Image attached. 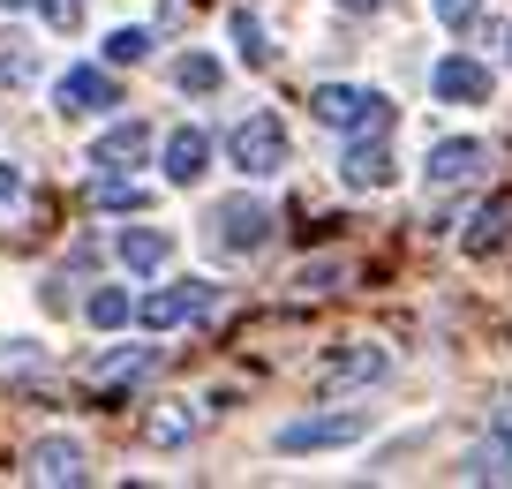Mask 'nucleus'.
<instances>
[{
  "label": "nucleus",
  "mask_w": 512,
  "mask_h": 489,
  "mask_svg": "<svg viewBox=\"0 0 512 489\" xmlns=\"http://www.w3.org/2000/svg\"><path fill=\"white\" fill-rule=\"evenodd\" d=\"M309 113H317L324 128H354V136H384V128H392V98L354 91V83H317V91H309Z\"/></svg>",
  "instance_id": "1"
},
{
  "label": "nucleus",
  "mask_w": 512,
  "mask_h": 489,
  "mask_svg": "<svg viewBox=\"0 0 512 489\" xmlns=\"http://www.w3.org/2000/svg\"><path fill=\"white\" fill-rule=\"evenodd\" d=\"M211 249L219 256H256L264 241L279 234V219H272V204H256V196H226V204H211Z\"/></svg>",
  "instance_id": "2"
},
{
  "label": "nucleus",
  "mask_w": 512,
  "mask_h": 489,
  "mask_svg": "<svg viewBox=\"0 0 512 489\" xmlns=\"http://www.w3.org/2000/svg\"><path fill=\"white\" fill-rule=\"evenodd\" d=\"M226 151H234L241 174H279L287 166V128H279V113H241L234 128H226Z\"/></svg>",
  "instance_id": "3"
},
{
  "label": "nucleus",
  "mask_w": 512,
  "mask_h": 489,
  "mask_svg": "<svg viewBox=\"0 0 512 489\" xmlns=\"http://www.w3.org/2000/svg\"><path fill=\"white\" fill-rule=\"evenodd\" d=\"M362 429H369L362 407H347V414H309V422H287V429H279V452H339V444H354Z\"/></svg>",
  "instance_id": "4"
},
{
  "label": "nucleus",
  "mask_w": 512,
  "mask_h": 489,
  "mask_svg": "<svg viewBox=\"0 0 512 489\" xmlns=\"http://www.w3.org/2000/svg\"><path fill=\"white\" fill-rule=\"evenodd\" d=\"M211 309V286L189 279V286H166V294H144L136 301V324H151V332H174V324H189V316Z\"/></svg>",
  "instance_id": "5"
},
{
  "label": "nucleus",
  "mask_w": 512,
  "mask_h": 489,
  "mask_svg": "<svg viewBox=\"0 0 512 489\" xmlns=\"http://www.w3.org/2000/svg\"><path fill=\"white\" fill-rule=\"evenodd\" d=\"M430 91L445 98V106H482V98H490V68L467 61V53H445V61L430 68Z\"/></svg>",
  "instance_id": "6"
},
{
  "label": "nucleus",
  "mask_w": 512,
  "mask_h": 489,
  "mask_svg": "<svg viewBox=\"0 0 512 489\" xmlns=\"http://www.w3.org/2000/svg\"><path fill=\"white\" fill-rule=\"evenodd\" d=\"M384 369H392V354H384V347H369V339H347L339 354H324L317 377L332 384V392H347V384H377Z\"/></svg>",
  "instance_id": "7"
},
{
  "label": "nucleus",
  "mask_w": 512,
  "mask_h": 489,
  "mask_svg": "<svg viewBox=\"0 0 512 489\" xmlns=\"http://www.w3.org/2000/svg\"><path fill=\"white\" fill-rule=\"evenodd\" d=\"M53 98H61V113H106V106H121V83L106 68H68L53 83Z\"/></svg>",
  "instance_id": "8"
},
{
  "label": "nucleus",
  "mask_w": 512,
  "mask_h": 489,
  "mask_svg": "<svg viewBox=\"0 0 512 489\" xmlns=\"http://www.w3.org/2000/svg\"><path fill=\"white\" fill-rule=\"evenodd\" d=\"M482 166H490V151H482L475 136H445V143L430 151V181H437V189H452V181H475Z\"/></svg>",
  "instance_id": "9"
},
{
  "label": "nucleus",
  "mask_w": 512,
  "mask_h": 489,
  "mask_svg": "<svg viewBox=\"0 0 512 489\" xmlns=\"http://www.w3.org/2000/svg\"><path fill=\"white\" fill-rule=\"evenodd\" d=\"M23 474H31V482H83V444L76 437H38Z\"/></svg>",
  "instance_id": "10"
},
{
  "label": "nucleus",
  "mask_w": 512,
  "mask_h": 489,
  "mask_svg": "<svg viewBox=\"0 0 512 489\" xmlns=\"http://www.w3.org/2000/svg\"><path fill=\"white\" fill-rule=\"evenodd\" d=\"M497 241H512V189H497L490 204L475 211V219H467V234H460V249L467 256H490Z\"/></svg>",
  "instance_id": "11"
},
{
  "label": "nucleus",
  "mask_w": 512,
  "mask_h": 489,
  "mask_svg": "<svg viewBox=\"0 0 512 489\" xmlns=\"http://www.w3.org/2000/svg\"><path fill=\"white\" fill-rule=\"evenodd\" d=\"M204 166H211V136L204 128H174L166 136V181L189 189V181H204Z\"/></svg>",
  "instance_id": "12"
},
{
  "label": "nucleus",
  "mask_w": 512,
  "mask_h": 489,
  "mask_svg": "<svg viewBox=\"0 0 512 489\" xmlns=\"http://www.w3.org/2000/svg\"><path fill=\"white\" fill-rule=\"evenodd\" d=\"M113 256H121L128 271H159L166 256H174V234H166V226H121V241H113Z\"/></svg>",
  "instance_id": "13"
},
{
  "label": "nucleus",
  "mask_w": 512,
  "mask_h": 489,
  "mask_svg": "<svg viewBox=\"0 0 512 489\" xmlns=\"http://www.w3.org/2000/svg\"><path fill=\"white\" fill-rule=\"evenodd\" d=\"M339 174H347V189H384V181H392V151H384V136H362L347 158H339Z\"/></svg>",
  "instance_id": "14"
},
{
  "label": "nucleus",
  "mask_w": 512,
  "mask_h": 489,
  "mask_svg": "<svg viewBox=\"0 0 512 489\" xmlns=\"http://www.w3.org/2000/svg\"><path fill=\"white\" fill-rule=\"evenodd\" d=\"M144 151H151V128L144 121H121V128H106V136L91 143L98 166H144Z\"/></svg>",
  "instance_id": "15"
},
{
  "label": "nucleus",
  "mask_w": 512,
  "mask_h": 489,
  "mask_svg": "<svg viewBox=\"0 0 512 489\" xmlns=\"http://www.w3.org/2000/svg\"><path fill=\"white\" fill-rule=\"evenodd\" d=\"M151 369H159V354H151V347H121V354L98 362V384H144Z\"/></svg>",
  "instance_id": "16"
},
{
  "label": "nucleus",
  "mask_w": 512,
  "mask_h": 489,
  "mask_svg": "<svg viewBox=\"0 0 512 489\" xmlns=\"http://www.w3.org/2000/svg\"><path fill=\"white\" fill-rule=\"evenodd\" d=\"M189 437H196V414H189V407L144 414V444H159V452H166V444H189Z\"/></svg>",
  "instance_id": "17"
},
{
  "label": "nucleus",
  "mask_w": 512,
  "mask_h": 489,
  "mask_svg": "<svg viewBox=\"0 0 512 489\" xmlns=\"http://www.w3.org/2000/svg\"><path fill=\"white\" fill-rule=\"evenodd\" d=\"M83 316H91L98 332H113V324H128V316H136V301H128L121 286H98V294L83 301Z\"/></svg>",
  "instance_id": "18"
},
{
  "label": "nucleus",
  "mask_w": 512,
  "mask_h": 489,
  "mask_svg": "<svg viewBox=\"0 0 512 489\" xmlns=\"http://www.w3.org/2000/svg\"><path fill=\"white\" fill-rule=\"evenodd\" d=\"M174 83H181V91H196V98H204V91H219V61H211V53H181Z\"/></svg>",
  "instance_id": "19"
},
{
  "label": "nucleus",
  "mask_w": 512,
  "mask_h": 489,
  "mask_svg": "<svg viewBox=\"0 0 512 489\" xmlns=\"http://www.w3.org/2000/svg\"><path fill=\"white\" fill-rule=\"evenodd\" d=\"M91 204H98V211H144V189H136V181H121V174H106V181L91 189Z\"/></svg>",
  "instance_id": "20"
},
{
  "label": "nucleus",
  "mask_w": 512,
  "mask_h": 489,
  "mask_svg": "<svg viewBox=\"0 0 512 489\" xmlns=\"http://www.w3.org/2000/svg\"><path fill=\"white\" fill-rule=\"evenodd\" d=\"M339 279H347V264H339V256H317V264L294 271V286H302V294H332Z\"/></svg>",
  "instance_id": "21"
},
{
  "label": "nucleus",
  "mask_w": 512,
  "mask_h": 489,
  "mask_svg": "<svg viewBox=\"0 0 512 489\" xmlns=\"http://www.w3.org/2000/svg\"><path fill=\"white\" fill-rule=\"evenodd\" d=\"M467 482H512V459L505 452H497V444H482V452H467Z\"/></svg>",
  "instance_id": "22"
},
{
  "label": "nucleus",
  "mask_w": 512,
  "mask_h": 489,
  "mask_svg": "<svg viewBox=\"0 0 512 489\" xmlns=\"http://www.w3.org/2000/svg\"><path fill=\"white\" fill-rule=\"evenodd\" d=\"M234 46H241V61H249V68L272 61V46H264V23H256V16H234Z\"/></svg>",
  "instance_id": "23"
},
{
  "label": "nucleus",
  "mask_w": 512,
  "mask_h": 489,
  "mask_svg": "<svg viewBox=\"0 0 512 489\" xmlns=\"http://www.w3.org/2000/svg\"><path fill=\"white\" fill-rule=\"evenodd\" d=\"M144 53H151V31H136V23H121L106 38V61H144Z\"/></svg>",
  "instance_id": "24"
},
{
  "label": "nucleus",
  "mask_w": 512,
  "mask_h": 489,
  "mask_svg": "<svg viewBox=\"0 0 512 489\" xmlns=\"http://www.w3.org/2000/svg\"><path fill=\"white\" fill-rule=\"evenodd\" d=\"M475 16H482V0H437V23H445V31H475Z\"/></svg>",
  "instance_id": "25"
},
{
  "label": "nucleus",
  "mask_w": 512,
  "mask_h": 489,
  "mask_svg": "<svg viewBox=\"0 0 512 489\" xmlns=\"http://www.w3.org/2000/svg\"><path fill=\"white\" fill-rule=\"evenodd\" d=\"M31 8L53 23V31H76V23H83V8H76V0H31Z\"/></svg>",
  "instance_id": "26"
},
{
  "label": "nucleus",
  "mask_w": 512,
  "mask_h": 489,
  "mask_svg": "<svg viewBox=\"0 0 512 489\" xmlns=\"http://www.w3.org/2000/svg\"><path fill=\"white\" fill-rule=\"evenodd\" d=\"M490 444L512 459V399H497V407H490Z\"/></svg>",
  "instance_id": "27"
},
{
  "label": "nucleus",
  "mask_w": 512,
  "mask_h": 489,
  "mask_svg": "<svg viewBox=\"0 0 512 489\" xmlns=\"http://www.w3.org/2000/svg\"><path fill=\"white\" fill-rule=\"evenodd\" d=\"M16 196H23V174H16V166H0V204H16Z\"/></svg>",
  "instance_id": "28"
},
{
  "label": "nucleus",
  "mask_w": 512,
  "mask_h": 489,
  "mask_svg": "<svg viewBox=\"0 0 512 489\" xmlns=\"http://www.w3.org/2000/svg\"><path fill=\"white\" fill-rule=\"evenodd\" d=\"M339 8H354V16H369V8H384V0H339Z\"/></svg>",
  "instance_id": "29"
},
{
  "label": "nucleus",
  "mask_w": 512,
  "mask_h": 489,
  "mask_svg": "<svg viewBox=\"0 0 512 489\" xmlns=\"http://www.w3.org/2000/svg\"><path fill=\"white\" fill-rule=\"evenodd\" d=\"M0 8H31V0H0Z\"/></svg>",
  "instance_id": "30"
},
{
  "label": "nucleus",
  "mask_w": 512,
  "mask_h": 489,
  "mask_svg": "<svg viewBox=\"0 0 512 489\" xmlns=\"http://www.w3.org/2000/svg\"><path fill=\"white\" fill-rule=\"evenodd\" d=\"M505 53H512V31H505Z\"/></svg>",
  "instance_id": "31"
}]
</instances>
